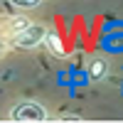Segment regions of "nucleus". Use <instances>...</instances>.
<instances>
[{"instance_id": "1", "label": "nucleus", "mask_w": 123, "mask_h": 123, "mask_svg": "<svg viewBox=\"0 0 123 123\" xmlns=\"http://www.w3.org/2000/svg\"><path fill=\"white\" fill-rule=\"evenodd\" d=\"M12 121H20V123H42L47 118L44 108L39 104H32V101H25V104H17L10 113Z\"/></svg>"}, {"instance_id": "2", "label": "nucleus", "mask_w": 123, "mask_h": 123, "mask_svg": "<svg viewBox=\"0 0 123 123\" xmlns=\"http://www.w3.org/2000/svg\"><path fill=\"white\" fill-rule=\"evenodd\" d=\"M44 35H47V27H42V25H25L15 35V44L25 47V49H32L39 42H44Z\"/></svg>"}, {"instance_id": "3", "label": "nucleus", "mask_w": 123, "mask_h": 123, "mask_svg": "<svg viewBox=\"0 0 123 123\" xmlns=\"http://www.w3.org/2000/svg\"><path fill=\"white\" fill-rule=\"evenodd\" d=\"M89 76L94 79V81H101V79H106V74H108V59L106 57H94L89 62Z\"/></svg>"}, {"instance_id": "4", "label": "nucleus", "mask_w": 123, "mask_h": 123, "mask_svg": "<svg viewBox=\"0 0 123 123\" xmlns=\"http://www.w3.org/2000/svg\"><path fill=\"white\" fill-rule=\"evenodd\" d=\"M44 42H47V49H49L54 57H62V54H64V44H62V39H59L54 32H47V35H44Z\"/></svg>"}, {"instance_id": "5", "label": "nucleus", "mask_w": 123, "mask_h": 123, "mask_svg": "<svg viewBox=\"0 0 123 123\" xmlns=\"http://www.w3.org/2000/svg\"><path fill=\"white\" fill-rule=\"evenodd\" d=\"M10 3L17 7H37V5H42V0H10Z\"/></svg>"}]
</instances>
